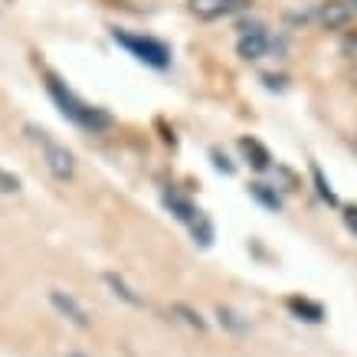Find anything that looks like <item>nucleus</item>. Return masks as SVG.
I'll list each match as a JSON object with an SVG mask.
<instances>
[{"instance_id": "obj_5", "label": "nucleus", "mask_w": 357, "mask_h": 357, "mask_svg": "<svg viewBox=\"0 0 357 357\" xmlns=\"http://www.w3.org/2000/svg\"><path fill=\"white\" fill-rule=\"evenodd\" d=\"M269 33L262 30V26H243V36H239V56L243 59H262V56L269 53Z\"/></svg>"}, {"instance_id": "obj_1", "label": "nucleus", "mask_w": 357, "mask_h": 357, "mask_svg": "<svg viewBox=\"0 0 357 357\" xmlns=\"http://www.w3.org/2000/svg\"><path fill=\"white\" fill-rule=\"evenodd\" d=\"M46 89H50L53 102L59 105V112H63V115L73 121V125H79V128L102 131V128H109V125H112V115H109V112H102V109H96V105L82 102V98H79L73 89L66 86V82H59L56 76H46Z\"/></svg>"}, {"instance_id": "obj_2", "label": "nucleus", "mask_w": 357, "mask_h": 357, "mask_svg": "<svg viewBox=\"0 0 357 357\" xmlns=\"http://www.w3.org/2000/svg\"><path fill=\"white\" fill-rule=\"evenodd\" d=\"M26 135H30V141L40 144L43 161H46V167H50V174H53L56 181H73V174H76V158L66 151V144L53 141L50 138V131L36 128V125H26Z\"/></svg>"}, {"instance_id": "obj_3", "label": "nucleus", "mask_w": 357, "mask_h": 357, "mask_svg": "<svg viewBox=\"0 0 357 357\" xmlns=\"http://www.w3.org/2000/svg\"><path fill=\"white\" fill-rule=\"evenodd\" d=\"M112 36H115V43L125 46L135 59L154 66V69H164V66L171 63V50L164 43H158V40H151V36H135V33H125V30H115Z\"/></svg>"}, {"instance_id": "obj_12", "label": "nucleus", "mask_w": 357, "mask_h": 357, "mask_svg": "<svg viewBox=\"0 0 357 357\" xmlns=\"http://www.w3.org/2000/svg\"><path fill=\"white\" fill-rule=\"evenodd\" d=\"M249 194L256 197V200H259L262 206H269V210H282L279 194H272V190H269L266 184H252V187H249Z\"/></svg>"}, {"instance_id": "obj_16", "label": "nucleus", "mask_w": 357, "mask_h": 357, "mask_svg": "<svg viewBox=\"0 0 357 357\" xmlns=\"http://www.w3.org/2000/svg\"><path fill=\"white\" fill-rule=\"evenodd\" d=\"M344 227L357 236V206H347V210H344Z\"/></svg>"}, {"instance_id": "obj_6", "label": "nucleus", "mask_w": 357, "mask_h": 357, "mask_svg": "<svg viewBox=\"0 0 357 357\" xmlns=\"http://www.w3.org/2000/svg\"><path fill=\"white\" fill-rule=\"evenodd\" d=\"M50 302H53V308L63 314L66 321H73L76 328H89V312L69 292H63V289H50Z\"/></svg>"}, {"instance_id": "obj_17", "label": "nucleus", "mask_w": 357, "mask_h": 357, "mask_svg": "<svg viewBox=\"0 0 357 357\" xmlns=\"http://www.w3.org/2000/svg\"><path fill=\"white\" fill-rule=\"evenodd\" d=\"M213 161H217V167H220V171L233 174V164H227V158H220V151H213Z\"/></svg>"}, {"instance_id": "obj_13", "label": "nucleus", "mask_w": 357, "mask_h": 357, "mask_svg": "<svg viewBox=\"0 0 357 357\" xmlns=\"http://www.w3.org/2000/svg\"><path fill=\"white\" fill-rule=\"evenodd\" d=\"M20 190H23L20 177H17V174H10V171H3V167H0V194H20Z\"/></svg>"}, {"instance_id": "obj_15", "label": "nucleus", "mask_w": 357, "mask_h": 357, "mask_svg": "<svg viewBox=\"0 0 357 357\" xmlns=\"http://www.w3.org/2000/svg\"><path fill=\"white\" fill-rule=\"evenodd\" d=\"M174 312H177V314H184V321H187L190 328H197V331H204V318H200L197 312H190L187 305H174Z\"/></svg>"}, {"instance_id": "obj_7", "label": "nucleus", "mask_w": 357, "mask_h": 357, "mask_svg": "<svg viewBox=\"0 0 357 357\" xmlns=\"http://www.w3.org/2000/svg\"><path fill=\"white\" fill-rule=\"evenodd\" d=\"M318 17H321L328 30H337V26H344V23H351L357 17V0H331V3L321 7Z\"/></svg>"}, {"instance_id": "obj_8", "label": "nucleus", "mask_w": 357, "mask_h": 357, "mask_svg": "<svg viewBox=\"0 0 357 357\" xmlns=\"http://www.w3.org/2000/svg\"><path fill=\"white\" fill-rule=\"evenodd\" d=\"M164 206H167L181 223H187V227H194L197 220H200V213H204V210H197V206L190 204L187 197L177 194V190H167V194H164Z\"/></svg>"}, {"instance_id": "obj_4", "label": "nucleus", "mask_w": 357, "mask_h": 357, "mask_svg": "<svg viewBox=\"0 0 357 357\" xmlns=\"http://www.w3.org/2000/svg\"><path fill=\"white\" fill-rule=\"evenodd\" d=\"M252 0H187V7L200 20H220V17H233V13L246 10Z\"/></svg>"}, {"instance_id": "obj_9", "label": "nucleus", "mask_w": 357, "mask_h": 357, "mask_svg": "<svg viewBox=\"0 0 357 357\" xmlns=\"http://www.w3.org/2000/svg\"><path fill=\"white\" fill-rule=\"evenodd\" d=\"M239 148H243V154L249 158V164H252L256 171H266V167H269V161H272L269 151H266L256 138H239Z\"/></svg>"}, {"instance_id": "obj_10", "label": "nucleus", "mask_w": 357, "mask_h": 357, "mask_svg": "<svg viewBox=\"0 0 357 357\" xmlns=\"http://www.w3.org/2000/svg\"><path fill=\"white\" fill-rule=\"evenodd\" d=\"M289 308L295 314H305V321H321L325 314H321V305H312L305 302V298H289Z\"/></svg>"}, {"instance_id": "obj_11", "label": "nucleus", "mask_w": 357, "mask_h": 357, "mask_svg": "<svg viewBox=\"0 0 357 357\" xmlns=\"http://www.w3.org/2000/svg\"><path fill=\"white\" fill-rule=\"evenodd\" d=\"M105 282H109V285H112V292L119 295V298H125V302H128V305H144V298H141V295H135V292H131V289H128V285H125V282L119 279V275H112V272H109V275H105Z\"/></svg>"}, {"instance_id": "obj_14", "label": "nucleus", "mask_w": 357, "mask_h": 357, "mask_svg": "<svg viewBox=\"0 0 357 357\" xmlns=\"http://www.w3.org/2000/svg\"><path fill=\"white\" fill-rule=\"evenodd\" d=\"M312 174H314V184H318V194L325 197L328 204H337V197H335V190H331V184H328L325 177H321V171H318L314 164H312Z\"/></svg>"}]
</instances>
